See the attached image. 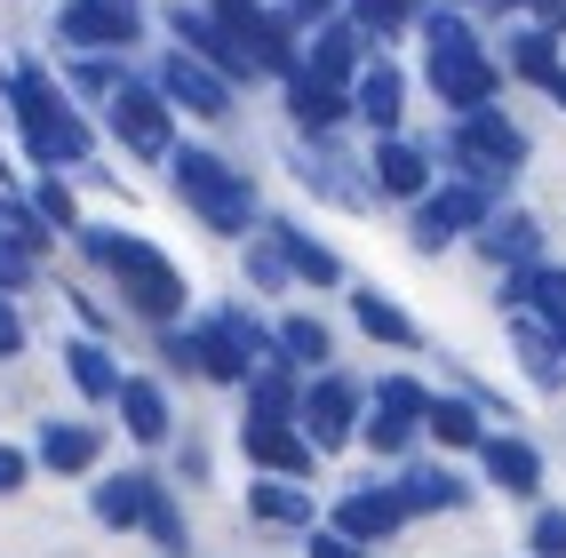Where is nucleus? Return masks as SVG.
<instances>
[{"mask_svg":"<svg viewBox=\"0 0 566 558\" xmlns=\"http://www.w3.org/2000/svg\"><path fill=\"white\" fill-rule=\"evenodd\" d=\"M72 248H81L88 264L112 280L120 312L144 319V327H168V319H184V304H192V280L176 272V255H168L160 240L120 232V223H81V232H72Z\"/></svg>","mask_w":566,"mask_h":558,"instance_id":"1","label":"nucleus"},{"mask_svg":"<svg viewBox=\"0 0 566 558\" xmlns=\"http://www.w3.org/2000/svg\"><path fill=\"white\" fill-rule=\"evenodd\" d=\"M9 112H17V144L32 168H88L96 160V128L81 96H72L41 56H17L9 64Z\"/></svg>","mask_w":566,"mask_h":558,"instance_id":"2","label":"nucleus"},{"mask_svg":"<svg viewBox=\"0 0 566 558\" xmlns=\"http://www.w3.org/2000/svg\"><path fill=\"white\" fill-rule=\"evenodd\" d=\"M168 183H176L184 215H192L200 232H216V240H248L263 223L255 176L232 152H216V144H176V152H168Z\"/></svg>","mask_w":566,"mask_h":558,"instance_id":"3","label":"nucleus"},{"mask_svg":"<svg viewBox=\"0 0 566 558\" xmlns=\"http://www.w3.org/2000/svg\"><path fill=\"white\" fill-rule=\"evenodd\" d=\"M526 160H535V136H526L503 104H479V112H447L439 128V168L455 176H486V183H511L526 176Z\"/></svg>","mask_w":566,"mask_h":558,"instance_id":"4","label":"nucleus"},{"mask_svg":"<svg viewBox=\"0 0 566 558\" xmlns=\"http://www.w3.org/2000/svg\"><path fill=\"white\" fill-rule=\"evenodd\" d=\"M503 200H511L503 183L439 168V183H431V192L407 208V248H415V255H447V248H471V232H479V223L495 215Z\"/></svg>","mask_w":566,"mask_h":558,"instance_id":"5","label":"nucleus"},{"mask_svg":"<svg viewBox=\"0 0 566 558\" xmlns=\"http://www.w3.org/2000/svg\"><path fill=\"white\" fill-rule=\"evenodd\" d=\"M192 351H200V383H223V391H240L248 383V367L255 359H272V319H263L255 304H208L192 319Z\"/></svg>","mask_w":566,"mask_h":558,"instance_id":"6","label":"nucleus"},{"mask_svg":"<svg viewBox=\"0 0 566 558\" xmlns=\"http://www.w3.org/2000/svg\"><path fill=\"white\" fill-rule=\"evenodd\" d=\"M423 88L439 112H479V104H503L511 72L479 32H463V41H423Z\"/></svg>","mask_w":566,"mask_h":558,"instance_id":"7","label":"nucleus"},{"mask_svg":"<svg viewBox=\"0 0 566 558\" xmlns=\"http://www.w3.org/2000/svg\"><path fill=\"white\" fill-rule=\"evenodd\" d=\"M104 128H112V144H120L128 160H160L168 168V152H176V104L160 96V81L153 72H128L120 81V96L104 104Z\"/></svg>","mask_w":566,"mask_h":558,"instance_id":"8","label":"nucleus"},{"mask_svg":"<svg viewBox=\"0 0 566 558\" xmlns=\"http://www.w3.org/2000/svg\"><path fill=\"white\" fill-rule=\"evenodd\" d=\"M287 176L304 183L312 200L344 208V215L375 208V183H367V152H344V136H295V144H287Z\"/></svg>","mask_w":566,"mask_h":558,"instance_id":"9","label":"nucleus"},{"mask_svg":"<svg viewBox=\"0 0 566 558\" xmlns=\"http://www.w3.org/2000/svg\"><path fill=\"white\" fill-rule=\"evenodd\" d=\"M295 423L312 431L319 455H344V446H359V423H367V383L344 376V367H319V376H304V407H295Z\"/></svg>","mask_w":566,"mask_h":558,"instance_id":"10","label":"nucleus"},{"mask_svg":"<svg viewBox=\"0 0 566 558\" xmlns=\"http://www.w3.org/2000/svg\"><path fill=\"white\" fill-rule=\"evenodd\" d=\"M153 81H160V96L184 112V120H232V112H240V81H232V72H216L208 56L176 49V41L160 49Z\"/></svg>","mask_w":566,"mask_h":558,"instance_id":"11","label":"nucleus"},{"mask_svg":"<svg viewBox=\"0 0 566 558\" xmlns=\"http://www.w3.org/2000/svg\"><path fill=\"white\" fill-rule=\"evenodd\" d=\"M471 463H479V487L503 495V503H543V487H551V455L526 431H511V423L486 431Z\"/></svg>","mask_w":566,"mask_h":558,"instance_id":"12","label":"nucleus"},{"mask_svg":"<svg viewBox=\"0 0 566 558\" xmlns=\"http://www.w3.org/2000/svg\"><path fill=\"white\" fill-rule=\"evenodd\" d=\"M367 183H375V200H391V208H415L439 183V144H423V136H407V128H391V136H367Z\"/></svg>","mask_w":566,"mask_h":558,"instance_id":"13","label":"nucleus"},{"mask_svg":"<svg viewBox=\"0 0 566 558\" xmlns=\"http://www.w3.org/2000/svg\"><path fill=\"white\" fill-rule=\"evenodd\" d=\"M327 527H344L352 543H391V535H407L415 527V503L399 495V478L384 471V478H359V487H344V495H335L327 503Z\"/></svg>","mask_w":566,"mask_h":558,"instance_id":"14","label":"nucleus"},{"mask_svg":"<svg viewBox=\"0 0 566 558\" xmlns=\"http://www.w3.org/2000/svg\"><path fill=\"white\" fill-rule=\"evenodd\" d=\"M144 0H64L56 9V41L64 49H112V56H128L144 41Z\"/></svg>","mask_w":566,"mask_h":558,"instance_id":"15","label":"nucleus"},{"mask_svg":"<svg viewBox=\"0 0 566 558\" xmlns=\"http://www.w3.org/2000/svg\"><path fill=\"white\" fill-rule=\"evenodd\" d=\"M160 24H168V41H176V49H192V56H208L216 72H232L240 88H255V56H248V41L208 9V0H176Z\"/></svg>","mask_w":566,"mask_h":558,"instance_id":"16","label":"nucleus"},{"mask_svg":"<svg viewBox=\"0 0 566 558\" xmlns=\"http://www.w3.org/2000/svg\"><path fill=\"white\" fill-rule=\"evenodd\" d=\"M399 478V495L415 503V518H455L479 503V478L455 471V455H407V463H384Z\"/></svg>","mask_w":566,"mask_h":558,"instance_id":"17","label":"nucleus"},{"mask_svg":"<svg viewBox=\"0 0 566 558\" xmlns=\"http://www.w3.org/2000/svg\"><path fill=\"white\" fill-rule=\"evenodd\" d=\"M407 96H415L407 64H399L391 49H375V56L359 64V81H352V120H359L367 136H391V128H407Z\"/></svg>","mask_w":566,"mask_h":558,"instance_id":"18","label":"nucleus"},{"mask_svg":"<svg viewBox=\"0 0 566 558\" xmlns=\"http://www.w3.org/2000/svg\"><path fill=\"white\" fill-rule=\"evenodd\" d=\"M240 455L248 471H272V478H319V446L304 423H263V415H240Z\"/></svg>","mask_w":566,"mask_h":558,"instance_id":"19","label":"nucleus"},{"mask_svg":"<svg viewBox=\"0 0 566 558\" xmlns=\"http://www.w3.org/2000/svg\"><path fill=\"white\" fill-rule=\"evenodd\" d=\"M263 232L287 248L295 287H312V295H344V287H352V264L335 255V240H319V232H312L304 215H263Z\"/></svg>","mask_w":566,"mask_h":558,"instance_id":"20","label":"nucleus"},{"mask_svg":"<svg viewBox=\"0 0 566 558\" xmlns=\"http://www.w3.org/2000/svg\"><path fill=\"white\" fill-rule=\"evenodd\" d=\"M280 112H287L295 136H344V128H359V120H352V88L319 81V72H304V64L280 81Z\"/></svg>","mask_w":566,"mask_h":558,"instance_id":"21","label":"nucleus"},{"mask_svg":"<svg viewBox=\"0 0 566 558\" xmlns=\"http://www.w3.org/2000/svg\"><path fill=\"white\" fill-rule=\"evenodd\" d=\"M367 56H375V41H367V24L352 9H335V17H319L304 32V72H319V81H335V88H352Z\"/></svg>","mask_w":566,"mask_h":558,"instance_id":"22","label":"nucleus"},{"mask_svg":"<svg viewBox=\"0 0 566 558\" xmlns=\"http://www.w3.org/2000/svg\"><path fill=\"white\" fill-rule=\"evenodd\" d=\"M471 248H479L495 272H518V264H543V255H551V232H543V215H535V208L503 200V208L471 232Z\"/></svg>","mask_w":566,"mask_h":558,"instance_id":"23","label":"nucleus"},{"mask_svg":"<svg viewBox=\"0 0 566 558\" xmlns=\"http://www.w3.org/2000/svg\"><path fill=\"white\" fill-rule=\"evenodd\" d=\"M503 335H511V359H518V376L535 383L543 399L566 391V344H558V327L535 319V312H503Z\"/></svg>","mask_w":566,"mask_h":558,"instance_id":"24","label":"nucleus"},{"mask_svg":"<svg viewBox=\"0 0 566 558\" xmlns=\"http://www.w3.org/2000/svg\"><path fill=\"white\" fill-rule=\"evenodd\" d=\"M344 312H352V327L367 335V344H384V351H423V319H415L399 295L352 280V287H344Z\"/></svg>","mask_w":566,"mask_h":558,"instance_id":"25","label":"nucleus"},{"mask_svg":"<svg viewBox=\"0 0 566 558\" xmlns=\"http://www.w3.org/2000/svg\"><path fill=\"white\" fill-rule=\"evenodd\" d=\"M248 518L255 527H272V535H304L319 527V495H312V478H272V471H255L248 478Z\"/></svg>","mask_w":566,"mask_h":558,"instance_id":"26","label":"nucleus"},{"mask_svg":"<svg viewBox=\"0 0 566 558\" xmlns=\"http://www.w3.org/2000/svg\"><path fill=\"white\" fill-rule=\"evenodd\" d=\"M495 56H503V72H511L518 88H543V96H551V81L566 72V32H551V24H535V17H518V24L503 32Z\"/></svg>","mask_w":566,"mask_h":558,"instance_id":"27","label":"nucleus"},{"mask_svg":"<svg viewBox=\"0 0 566 558\" xmlns=\"http://www.w3.org/2000/svg\"><path fill=\"white\" fill-rule=\"evenodd\" d=\"M495 431V415L471 399V391H431V415H423V446L431 455H479V439Z\"/></svg>","mask_w":566,"mask_h":558,"instance_id":"28","label":"nucleus"},{"mask_svg":"<svg viewBox=\"0 0 566 558\" xmlns=\"http://www.w3.org/2000/svg\"><path fill=\"white\" fill-rule=\"evenodd\" d=\"M295 407H304V367L295 359H255L248 383H240V415H263V423H295Z\"/></svg>","mask_w":566,"mask_h":558,"instance_id":"29","label":"nucleus"},{"mask_svg":"<svg viewBox=\"0 0 566 558\" xmlns=\"http://www.w3.org/2000/svg\"><path fill=\"white\" fill-rule=\"evenodd\" d=\"M153 487H160V471H104L96 487H88V510H96V527H112V535H144V510H153Z\"/></svg>","mask_w":566,"mask_h":558,"instance_id":"30","label":"nucleus"},{"mask_svg":"<svg viewBox=\"0 0 566 558\" xmlns=\"http://www.w3.org/2000/svg\"><path fill=\"white\" fill-rule=\"evenodd\" d=\"M120 431L136 439V446H168L176 439V399H168V383L160 376H120Z\"/></svg>","mask_w":566,"mask_h":558,"instance_id":"31","label":"nucleus"},{"mask_svg":"<svg viewBox=\"0 0 566 558\" xmlns=\"http://www.w3.org/2000/svg\"><path fill=\"white\" fill-rule=\"evenodd\" d=\"M495 304L503 312H535V319H551V327H566V264H518V272H503V287H495Z\"/></svg>","mask_w":566,"mask_h":558,"instance_id":"32","label":"nucleus"},{"mask_svg":"<svg viewBox=\"0 0 566 558\" xmlns=\"http://www.w3.org/2000/svg\"><path fill=\"white\" fill-rule=\"evenodd\" d=\"M32 463L41 471H56V478H88L96 463H104V431L96 423H41V439H32Z\"/></svg>","mask_w":566,"mask_h":558,"instance_id":"33","label":"nucleus"},{"mask_svg":"<svg viewBox=\"0 0 566 558\" xmlns=\"http://www.w3.org/2000/svg\"><path fill=\"white\" fill-rule=\"evenodd\" d=\"M64 376H72V391H81L88 407H112V399H120V376H128V367L112 359L104 335H72V344H64Z\"/></svg>","mask_w":566,"mask_h":558,"instance_id":"34","label":"nucleus"},{"mask_svg":"<svg viewBox=\"0 0 566 558\" xmlns=\"http://www.w3.org/2000/svg\"><path fill=\"white\" fill-rule=\"evenodd\" d=\"M272 351H280V359H295L304 376H319V367H335V327H327L319 312L295 304V312H280V319H272Z\"/></svg>","mask_w":566,"mask_h":558,"instance_id":"35","label":"nucleus"},{"mask_svg":"<svg viewBox=\"0 0 566 558\" xmlns=\"http://www.w3.org/2000/svg\"><path fill=\"white\" fill-rule=\"evenodd\" d=\"M240 280H248V295H287V287H295V264H287V248H280L272 232H263V223H255V232L240 240Z\"/></svg>","mask_w":566,"mask_h":558,"instance_id":"36","label":"nucleus"},{"mask_svg":"<svg viewBox=\"0 0 566 558\" xmlns=\"http://www.w3.org/2000/svg\"><path fill=\"white\" fill-rule=\"evenodd\" d=\"M120 81H128V56H112V49H72V64H64V88L81 104H112Z\"/></svg>","mask_w":566,"mask_h":558,"instance_id":"37","label":"nucleus"},{"mask_svg":"<svg viewBox=\"0 0 566 558\" xmlns=\"http://www.w3.org/2000/svg\"><path fill=\"white\" fill-rule=\"evenodd\" d=\"M359 446H367L375 463H407L415 446H423V423H415V415H391V407H375V399H367V423H359Z\"/></svg>","mask_w":566,"mask_h":558,"instance_id":"38","label":"nucleus"},{"mask_svg":"<svg viewBox=\"0 0 566 558\" xmlns=\"http://www.w3.org/2000/svg\"><path fill=\"white\" fill-rule=\"evenodd\" d=\"M144 543H153V550H168V558H184V550H192V518H184V503H176V487H168V478L153 487V510H144Z\"/></svg>","mask_w":566,"mask_h":558,"instance_id":"39","label":"nucleus"},{"mask_svg":"<svg viewBox=\"0 0 566 558\" xmlns=\"http://www.w3.org/2000/svg\"><path fill=\"white\" fill-rule=\"evenodd\" d=\"M431 391H439V383H423L415 367H384V376L367 383V399H375V407H391V415H415V423L431 415Z\"/></svg>","mask_w":566,"mask_h":558,"instance_id":"40","label":"nucleus"},{"mask_svg":"<svg viewBox=\"0 0 566 558\" xmlns=\"http://www.w3.org/2000/svg\"><path fill=\"white\" fill-rule=\"evenodd\" d=\"M344 9L367 24V41L375 49H391L399 32H415V17H423V0H344Z\"/></svg>","mask_w":566,"mask_h":558,"instance_id":"41","label":"nucleus"},{"mask_svg":"<svg viewBox=\"0 0 566 558\" xmlns=\"http://www.w3.org/2000/svg\"><path fill=\"white\" fill-rule=\"evenodd\" d=\"M0 240H17V248H32V255H49V215L32 208V192H0Z\"/></svg>","mask_w":566,"mask_h":558,"instance_id":"42","label":"nucleus"},{"mask_svg":"<svg viewBox=\"0 0 566 558\" xmlns=\"http://www.w3.org/2000/svg\"><path fill=\"white\" fill-rule=\"evenodd\" d=\"M32 208L49 215V232H81V200H72L64 168H41V176H32Z\"/></svg>","mask_w":566,"mask_h":558,"instance_id":"43","label":"nucleus"},{"mask_svg":"<svg viewBox=\"0 0 566 558\" xmlns=\"http://www.w3.org/2000/svg\"><path fill=\"white\" fill-rule=\"evenodd\" d=\"M526 558H566V503H526Z\"/></svg>","mask_w":566,"mask_h":558,"instance_id":"44","label":"nucleus"},{"mask_svg":"<svg viewBox=\"0 0 566 558\" xmlns=\"http://www.w3.org/2000/svg\"><path fill=\"white\" fill-rule=\"evenodd\" d=\"M0 287H9V295L41 287V255H32V248H17V240H0Z\"/></svg>","mask_w":566,"mask_h":558,"instance_id":"45","label":"nucleus"},{"mask_svg":"<svg viewBox=\"0 0 566 558\" xmlns=\"http://www.w3.org/2000/svg\"><path fill=\"white\" fill-rule=\"evenodd\" d=\"M295 543H304V558H367V543H352L344 527H327V518H319V527H304Z\"/></svg>","mask_w":566,"mask_h":558,"instance_id":"46","label":"nucleus"},{"mask_svg":"<svg viewBox=\"0 0 566 558\" xmlns=\"http://www.w3.org/2000/svg\"><path fill=\"white\" fill-rule=\"evenodd\" d=\"M24 344H32V335H24V312H17V295L0 287V359H24Z\"/></svg>","mask_w":566,"mask_h":558,"instance_id":"47","label":"nucleus"},{"mask_svg":"<svg viewBox=\"0 0 566 558\" xmlns=\"http://www.w3.org/2000/svg\"><path fill=\"white\" fill-rule=\"evenodd\" d=\"M32 471H41V463H32L24 446H9V439H0V495H24V478H32Z\"/></svg>","mask_w":566,"mask_h":558,"instance_id":"48","label":"nucleus"},{"mask_svg":"<svg viewBox=\"0 0 566 558\" xmlns=\"http://www.w3.org/2000/svg\"><path fill=\"white\" fill-rule=\"evenodd\" d=\"M287 9H295V17H304V32H312L319 17H335V9H344V0H287Z\"/></svg>","mask_w":566,"mask_h":558,"instance_id":"49","label":"nucleus"},{"mask_svg":"<svg viewBox=\"0 0 566 558\" xmlns=\"http://www.w3.org/2000/svg\"><path fill=\"white\" fill-rule=\"evenodd\" d=\"M455 9H471V17H503V0H455Z\"/></svg>","mask_w":566,"mask_h":558,"instance_id":"50","label":"nucleus"},{"mask_svg":"<svg viewBox=\"0 0 566 558\" xmlns=\"http://www.w3.org/2000/svg\"><path fill=\"white\" fill-rule=\"evenodd\" d=\"M551 104H558V112H566V72H558V81H551Z\"/></svg>","mask_w":566,"mask_h":558,"instance_id":"51","label":"nucleus"},{"mask_svg":"<svg viewBox=\"0 0 566 558\" xmlns=\"http://www.w3.org/2000/svg\"><path fill=\"white\" fill-rule=\"evenodd\" d=\"M0 96H9V56H0Z\"/></svg>","mask_w":566,"mask_h":558,"instance_id":"52","label":"nucleus"},{"mask_svg":"<svg viewBox=\"0 0 566 558\" xmlns=\"http://www.w3.org/2000/svg\"><path fill=\"white\" fill-rule=\"evenodd\" d=\"M558 344H566V327H558Z\"/></svg>","mask_w":566,"mask_h":558,"instance_id":"53","label":"nucleus"}]
</instances>
